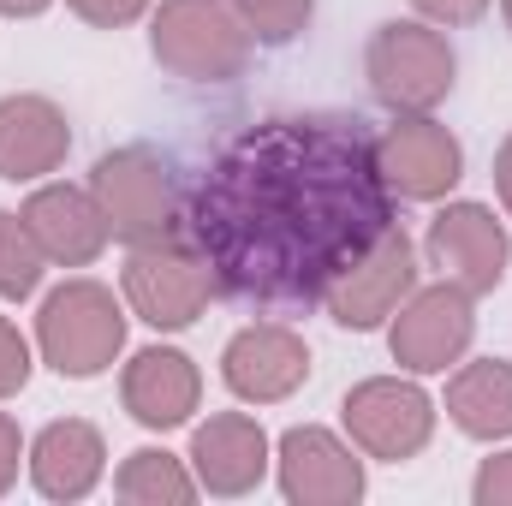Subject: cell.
Wrapping results in <instances>:
<instances>
[{"instance_id": "obj_1", "label": "cell", "mask_w": 512, "mask_h": 506, "mask_svg": "<svg viewBox=\"0 0 512 506\" xmlns=\"http://www.w3.org/2000/svg\"><path fill=\"white\" fill-rule=\"evenodd\" d=\"M387 227L393 191L358 114H274L233 131L179 215L215 292L251 310H316Z\"/></svg>"}, {"instance_id": "obj_30", "label": "cell", "mask_w": 512, "mask_h": 506, "mask_svg": "<svg viewBox=\"0 0 512 506\" xmlns=\"http://www.w3.org/2000/svg\"><path fill=\"white\" fill-rule=\"evenodd\" d=\"M501 12H507V30H512V0H501Z\"/></svg>"}, {"instance_id": "obj_13", "label": "cell", "mask_w": 512, "mask_h": 506, "mask_svg": "<svg viewBox=\"0 0 512 506\" xmlns=\"http://www.w3.org/2000/svg\"><path fill=\"white\" fill-rule=\"evenodd\" d=\"M221 381L245 405H280L310 381V346L286 322H251L227 340L221 352Z\"/></svg>"}, {"instance_id": "obj_15", "label": "cell", "mask_w": 512, "mask_h": 506, "mask_svg": "<svg viewBox=\"0 0 512 506\" xmlns=\"http://www.w3.org/2000/svg\"><path fill=\"white\" fill-rule=\"evenodd\" d=\"M18 215H24L36 251L48 256L54 268H90L96 256L108 251V239H114L96 191H78V185H36Z\"/></svg>"}, {"instance_id": "obj_4", "label": "cell", "mask_w": 512, "mask_h": 506, "mask_svg": "<svg viewBox=\"0 0 512 506\" xmlns=\"http://www.w3.org/2000/svg\"><path fill=\"white\" fill-rule=\"evenodd\" d=\"M90 191H96V203H102L114 239H126V245L179 239L185 197H179V179H173V167H167L161 149H149V143L108 149V155L90 167Z\"/></svg>"}, {"instance_id": "obj_25", "label": "cell", "mask_w": 512, "mask_h": 506, "mask_svg": "<svg viewBox=\"0 0 512 506\" xmlns=\"http://www.w3.org/2000/svg\"><path fill=\"white\" fill-rule=\"evenodd\" d=\"M471 501L477 506H512V447L495 453V459H483V471H477V483H471Z\"/></svg>"}, {"instance_id": "obj_18", "label": "cell", "mask_w": 512, "mask_h": 506, "mask_svg": "<svg viewBox=\"0 0 512 506\" xmlns=\"http://www.w3.org/2000/svg\"><path fill=\"white\" fill-rule=\"evenodd\" d=\"M24 465H30V483H36L42 501H84L108 471V441H102L96 423L60 417L30 441Z\"/></svg>"}, {"instance_id": "obj_12", "label": "cell", "mask_w": 512, "mask_h": 506, "mask_svg": "<svg viewBox=\"0 0 512 506\" xmlns=\"http://www.w3.org/2000/svg\"><path fill=\"white\" fill-rule=\"evenodd\" d=\"M423 251L441 268V280H453V286H465L471 298H483V292H495V286L507 280L512 239H507V227L495 221L489 203H447V209L429 221Z\"/></svg>"}, {"instance_id": "obj_19", "label": "cell", "mask_w": 512, "mask_h": 506, "mask_svg": "<svg viewBox=\"0 0 512 506\" xmlns=\"http://www.w3.org/2000/svg\"><path fill=\"white\" fill-rule=\"evenodd\" d=\"M447 417L471 441H507L512 435V364L507 358H477L447 381Z\"/></svg>"}, {"instance_id": "obj_26", "label": "cell", "mask_w": 512, "mask_h": 506, "mask_svg": "<svg viewBox=\"0 0 512 506\" xmlns=\"http://www.w3.org/2000/svg\"><path fill=\"white\" fill-rule=\"evenodd\" d=\"M417 12H423V24H435V30H465V24H477L483 12H489V0H411Z\"/></svg>"}, {"instance_id": "obj_6", "label": "cell", "mask_w": 512, "mask_h": 506, "mask_svg": "<svg viewBox=\"0 0 512 506\" xmlns=\"http://www.w3.org/2000/svg\"><path fill=\"white\" fill-rule=\"evenodd\" d=\"M120 286H126L131 316L161 328V334L191 328L209 310V298H215V274H209L203 256L191 251L185 233L179 239H155V245H131Z\"/></svg>"}, {"instance_id": "obj_7", "label": "cell", "mask_w": 512, "mask_h": 506, "mask_svg": "<svg viewBox=\"0 0 512 506\" xmlns=\"http://www.w3.org/2000/svg\"><path fill=\"white\" fill-rule=\"evenodd\" d=\"M340 423H346V435L364 459L405 465L435 435V399L411 376H370L340 399Z\"/></svg>"}, {"instance_id": "obj_28", "label": "cell", "mask_w": 512, "mask_h": 506, "mask_svg": "<svg viewBox=\"0 0 512 506\" xmlns=\"http://www.w3.org/2000/svg\"><path fill=\"white\" fill-rule=\"evenodd\" d=\"M495 191H501V203H507V215H512V131L495 149Z\"/></svg>"}, {"instance_id": "obj_9", "label": "cell", "mask_w": 512, "mask_h": 506, "mask_svg": "<svg viewBox=\"0 0 512 506\" xmlns=\"http://www.w3.org/2000/svg\"><path fill=\"white\" fill-rule=\"evenodd\" d=\"M417 292V245L405 239V227L393 221L370 251L358 256L322 298V310L352 328V334H376L382 322H393V310Z\"/></svg>"}, {"instance_id": "obj_3", "label": "cell", "mask_w": 512, "mask_h": 506, "mask_svg": "<svg viewBox=\"0 0 512 506\" xmlns=\"http://www.w3.org/2000/svg\"><path fill=\"white\" fill-rule=\"evenodd\" d=\"M36 352L54 376L90 381L126 352V310L102 280H66L36 310Z\"/></svg>"}, {"instance_id": "obj_23", "label": "cell", "mask_w": 512, "mask_h": 506, "mask_svg": "<svg viewBox=\"0 0 512 506\" xmlns=\"http://www.w3.org/2000/svg\"><path fill=\"white\" fill-rule=\"evenodd\" d=\"M24 381H30V340L0 316V399L24 393Z\"/></svg>"}, {"instance_id": "obj_21", "label": "cell", "mask_w": 512, "mask_h": 506, "mask_svg": "<svg viewBox=\"0 0 512 506\" xmlns=\"http://www.w3.org/2000/svg\"><path fill=\"white\" fill-rule=\"evenodd\" d=\"M42 268H48V256L36 251L24 215L0 209V298H12V304L30 298V292L42 286Z\"/></svg>"}, {"instance_id": "obj_27", "label": "cell", "mask_w": 512, "mask_h": 506, "mask_svg": "<svg viewBox=\"0 0 512 506\" xmlns=\"http://www.w3.org/2000/svg\"><path fill=\"white\" fill-rule=\"evenodd\" d=\"M24 453H30V447H24L18 423H12V417L0 411V495H6L12 483H18V459H24Z\"/></svg>"}, {"instance_id": "obj_29", "label": "cell", "mask_w": 512, "mask_h": 506, "mask_svg": "<svg viewBox=\"0 0 512 506\" xmlns=\"http://www.w3.org/2000/svg\"><path fill=\"white\" fill-rule=\"evenodd\" d=\"M54 0H0V18H36V12H48Z\"/></svg>"}, {"instance_id": "obj_10", "label": "cell", "mask_w": 512, "mask_h": 506, "mask_svg": "<svg viewBox=\"0 0 512 506\" xmlns=\"http://www.w3.org/2000/svg\"><path fill=\"white\" fill-rule=\"evenodd\" d=\"M376 167L399 203H441L465 179V143L429 114H393L376 137Z\"/></svg>"}, {"instance_id": "obj_2", "label": "cell", "mask_w": 512, "mask_h": 506, "mask_svg": "<svg viewBox=\"0 0 512 506\" xmlns=\"http://www.w3.org/2000/svg\"><path fill=\"white\" fill-rule=\"evenodd\" d=\"M251 30L233 0H161L149 6V54L185 84H233L251 66Z\"/></svg>"}, {"instance_id": "obj_16", "label": "cell", "mask_w": 512, "mask_h": 506, "mask_svg": "<svg viewBox=\"0 0 512 506\" xmlns=\"http://www.w3.org/2000/svg\"><path fill=\"white\" fill-rule=\"evenodd\" d=\"M72 149L66 108L48 96H0V179L6 185H36L60 173Z\"/></svg>"}, {"instance_id": "obj_8", "label": "cell", "mask_w": 512, "mask_h": 506, "mask_svg": "<svg viewBox=\"0 0 512 506\" xmlns=\"http://www.w3.org/2000/svg\"><path fill=\"white\" fill-rule=\"evenodd\" d=\"M477 340V316H471V292L453 280L417 286L387 328V352L405 376H441L447 364H459Z\"/></svg>"}, {"instance_id": "obj_24", "label": "cell", "mask_w": 512, "mask_h": 506, "mask_svg": "<svg viewBox=\"0 0 512 506\" xmlns=\"http://www.w3.org/2000/svg\"><path fill=\"white\" fill-rule=\"evenodd\" d=\"M84 24H96V30H126V24H137L155 0H66Z\"/></svg>"}, {"instance_id": "obj_5", "label": "cell", "mask_w": 512, "mask_h": 506, "mask_svg": "<svg viewBox=\"0 0 512 506\" xmlns=\"http://www.w3.org/2000/svg\"><path fill=\"white\" fill-rule=\"evenodd\" d=\"M364 78H370L376 102L393 114H435L459 84V60L435 24L387 18L364 48Z\"/></svg>"}, {"instance_id": "obj_17", "label": "cell", "mask_w": 512, "mask_h": 506, "mask_svg": "<svg viewBox=\"0 0 512 506\" xmlns=\"http://www.w3.org/2000/svg\"><path fill=\"white\" fill-rule=\"evenodd\" d=\"M120 399L143 429H179L203 399V376L179 346H143L120 370Z\"/></svg>"}, {"instance_id": "obj_22", "label": "cell", "mask_w": 512, "mask_h": 506, "mask_svg": "<svg viewBox=\"0 0 512 506\" xmlns=\"http://www.w3.org/2000/svg\"><path fill=\"white\" fill-rule=\"evenodd\" d=\"M233 12L245 18L251 42H268V48H286L310 30V12L316 0H233Z\"/></svg>"}, {"instance_id": "obj_20", "label": "cell", "mask_w": 512, "mask_h": 506, "mask_svg": "<svg viewBox=\"0 0 512 506\" xmlns=\"http://www.w3.org/2000/svg\"><path fill=\"white\" fill-rule=\"evenodd\" d=\"M114 495L126 506H185L197 501V471L173 459L167 447H137L114 471Z\"/></svg>"}, {"instance_id": "obj_14", "label": "cell", "mask_w": 512, "mask_h": 506, "mask_svg": "<svg viewBox=\"0 0 512 506\" xmlns=\"http://www.w3.org/2000/svg\"><path fill=\"white\" fill-rule=\"evenodd\" d=\"M268 435L262 423L245 417V411H215L209 423H197L191 435V471H197V489L221 495V501H239V495H256L262 477H268Z\"/></svg>"}, {"instance_id": "obj_11", "label": "cell", "mask_w": 512, "mask_h": 506, "mask_svg": "<svg viewBox=\"0 0 512 506\" xmlns=\"http://www.w3.org/2000/svg\"><path fill=\"white\" fill-rule=\"evenodd\" d=\"M280 495L292 506H358L364 501V459L322 423H292L274 447Z\"/></svg>"}]
</instances>
